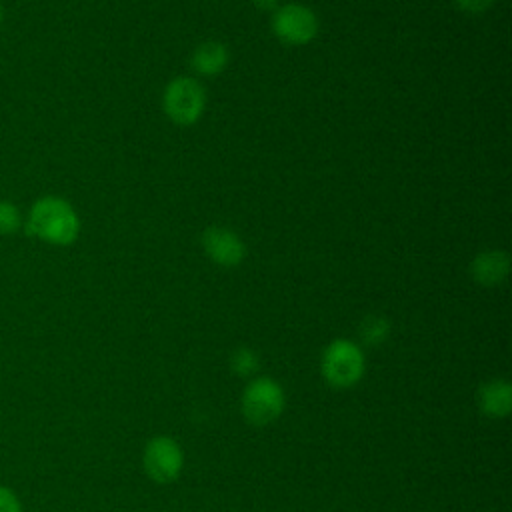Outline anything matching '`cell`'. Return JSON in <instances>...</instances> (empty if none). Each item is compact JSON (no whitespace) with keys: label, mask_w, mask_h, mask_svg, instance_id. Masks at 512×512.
<instances>
[{"label":"cell","mask_w":512,"mask_h":512,"mask_svg":"<svg viewBox=\"0 0 512 512\" xmlns=\"http://www.w3.org/2000/svg\"><path fill=\"white\" fill-rule=\"evenodd\" d=\"M26 234L46 244L68 246L80 234V218L72 204L60 196L38 198L24 222Z\"/></svg>","instance_id":"obj_1"},{"label":"cell","mask_w":512,"mask_h":512,"mask_svg":"<svg viewBox=\"0 0 512 512\" xmlns=\"http://www.w3.org/2000/svg\"><path fill=\"white\" fill-rule=\"evenodd\" d=\"M366 372V356L360 344L350 338H334L322 352L320 374L324 382L336 390L356 386Z\"/></svg>","instance_id":"obj_2"},{"label":"cell","mask_w":512,"mask_h":512,"mask_svg":"<svg viewBox=\"0 0 512 512\" xmlns=\"http://www.w3.org/2000/svg\"><path fill=\"white\" fill-rule=\"evenodd\" d=\"M286 408L282 384L272 376H254L242 390L240 412L252 426H268L276 422Z\"/></svg>","instance_id":"obj_3"},{"label":"cell","mask_w":512,"mask_h":512,"mask_svg":"<svg viewBox=\"0 0 512 512\" xmlns=\"http://www.w3.org/2000/svg\"><path fill=\"white\" fill-rule=\"evenodd\" d=\"M142 468L156 484H172L184 470V450L172 436H154L142 450Z\"/></svg>","instance_id":"obj_4"},{"label":"cell","mask_w":512,"mask_h":512,"mask_svg":"<svg viewBox=\"0 0 512 512\" xmlns=\"http://www.w3.org/2000/svg\"><path fill=\"white\" fill-rule=\"evenodd\" d=\"M162 104L172 122L188 126L194 124L204 112L206 94L198 80L190 76H180L166 86Z\"/></svg>","instance_id":"obj_5"},{"label":"cell","mask_w":512,"mask_h":512,"mask_svg":"<svg viewBox=\"0 0 512 512\" xmlns=\"http://www.w3.org/2000/svg\"><path fill=\"white\" fill-rule=\"evenodd\" d=\"M274 34L286 44H308L318 32L316 14L304 4H284L274 10L272 16Z\"/></svg>","instance_id":"obj_6"},{"label":"cell","mask_w":512,"mask_h":512,"mask_svg":"<svg viewBox=\"0 0 512 512\" xmlns=\"http://www.w3.org/2000/svg\"><path fill=\"white\" fill-rule=\"evenodd\" d=\"M202 246L206 254L220 266H236L246 254V246L232 230L224 226H210L202 234Z\"/></svg>","instance_id":"obj_7"},{"label":"cell","mask_w":512,"mask_h":512,"mask_svg":"<svg viewBox=\"0 0 512 512\" xmlns=\"http://www.w3.org/2000/svg\"><path fill=\"white\" fill-rule=\"evenodd\" d=\"M478 410L492 420H502L512 410V384L506 378H490L476 390Z\"/></svg>","instance_id":"obj_8"},{"label":"cell","mask_w":512,"mask_h":512,"mask_svg":"<svg viewBox=\"0 0 512 512\" xmlns=\"http://www.w3.org/2000/svg\"><path fill=\"white\" fill-rule=\"evenodd\" d=\"M508 272H510V258L502 250L482 252L470 264L472 278L482 286H496L504 282Z\"/></svg>","instance_id":"obj_9"},{"label":"cell","mask_w":512,"mask_h":512,"mask_svg":"<svg viewBox=\"0 0 512 512\" xmlns=\"http://www.w3.org/2000/svg\"><path fill=\"white\" fill-rule=\"evenodd\" d=\"M228 64V48L218 40L202 42L192 54V66L198 74L216 76Z\"/></svg>","instance_id":"obj_10"},{"label":"cell","mask_w":512,"mask_h":512,"mask_svg":"<svg viewBox=\"0 0 512 512\" xmlns=\"http://www.w3.org/2000/svg\"><path fill=\"white\" fill-rule=\"evenodd\" d=\"M390 336V322L380 314H370L360 324V338L368 346H378Z\"/></svg>","instance_id":"obj_11"},{"label":"cell","mask_w":512,"mask_h":512,"mask_svg":"<svg viewBox=\"0 0 512 512\" xmlns=\"http://www.w3.org/2000/svg\"><path fill=\"white\" fill-rule=\"evenodd\" d=\"M258 364H260L258 354L248 346L236 348L230 356V370L236 376H252L258 370Z\"/></svg>","instance_id":"obj_12"},{"label":"cell","mask_w":512,"mask_h":512,"mask_svg":"<svg viewBox=\"0 0 512 512\" xmlns=\"http://www.w3.org/2000/svg\"><path fill=\"white\" fill-rule=\"evenodd\" d=\"M22 226V212L10 200L0 198V236L18 232Z\"/></svg>","instance_id":"obj_13"},{"label":"cell","mask_w":512,"mask_h":512,"mask_svg":"<svg viewBox=\"0 0 512 512\" xmlns=\"http://www.w3.org/2000/svg\"><path fill=\"white\" fill-rule=\"evenodd\" d=\"M0 512H22V502L16 492L0 484Z\"/></svg>","instance_id":"obj_14"},{"label":"cell","mask_w":512,"mask_h":512,"mask_svg":"<svg viewBox=\"0 0 512 512\" xmlns=\"http://www.w3.org/2000/svg\"><path fill=\"white\" fill-rule=\"evenodd\" d=\"M492 4H494V0H456V6H458L460 10L472 12V14L484 12V10H488Z\"/></svg>","instance_id":"obj_15"},{"label":"cell","mask_w":512,"mask_h":512,"mask_svg":"<svg viewBox=\"0 0 512 512\" xmlns=\"http://www.w3.org/2000/svg\"><path fill=\"white\" fill-rule=\"evenodd\" d=\"M260 10H274L276 8V0H252Z\"/></svg>","instance_id":"obj_16"},{"label":"cell","mask_w":512,"mask_h":512,"mask_svg":"<svg viewBox=\"0 0 512 512\" xmlns=\"http://www.w3.org/2000/svg\"><path fill=\"white\" fill-rule=\"evenodd\" d=\"M2 22H4V8H2V4H0V26H2Z\"/></svg>","instance_id":"obj_17"}]
</instances>
